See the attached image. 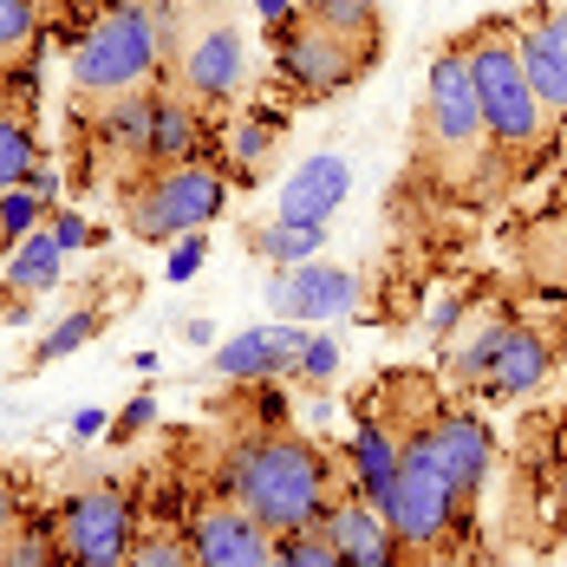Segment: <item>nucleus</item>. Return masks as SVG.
Instances as JSON below:
<instances>
[{"instance_id": "nucleus-1", "label": "nucleus", "mask_w": 567, "mask_h": 567, "mask_svg": "<svg viewBox=\"0 0 567 567\" xmlns=\"http://www.w3.org/2000/svg\"><path fill=\"white\" fill-rule=\"evenodd\" d=\"M228 503L255 515L268 535H300V528H320L333 509V470L327 451L293 437V431H261L248 444L228 451V476H223Z\"/></svg>"}, {"instance_id": "nucleus-2", "label": "nucleus", "mask_w": 567, "mask_h": 567, "mask_svg": "<svg viewBox=\"0 0 567 567\" xmlns=\"http://www.w3.org/2000/svg\"><path fill=\"white\" fill-rule=\"evenodd\" d=\"M171 59V7H112L72 40V92L79 99H124L144 92Z\"/></svg>"}, {"instance_id": "nucleus-3", "label": "nucleus", "mask_w": 567, "mask_h": 567, "mask_svg": "<svg viewBox=\"0 0 567 567\" xmlns=\"http://www.w3.org/2000/svg\"><path fill=\"white\" fill-rule=\"evenodd\" d=\"M463 59H470V79H476V99H483V131H489V151L496 157H528L555 117L542 112L528 72H522V40H515V20H476L463 33Z\"/></svg>"}, {"instance_id": "nucleus-4", "label": "nucleus", "mask_w": 567, "mask_h": 567, "mask_svg": "<svg viewBox=\"0 0 567 567\" xmlns=\"http://www.w3.org/2000/svg\"><path fill=\"white\" fill-rule=\"evenodd\" d=\"M228 209V176L196 157V164H151L144 176L124 183V228L137 241H176L196 235Z\"/></svg>"}, {"instance_id": "nucleus-5", "label": "nucleus", "mask_w": 567, "mask_h": 567, "mask_svg": "<svg viewBox=\"0 0 567 567\" xmlns=\"http://www.w3.org/2000/svg\"><path fill=\"white\" fill-rule=\"evenodd\" d=\"M379 509H385V522H392V535L404 542V555H437V548L456 535L463 503H456L451 476L437 470V456H431V444H424V431L404 437V451H398V476H392V489H385Z\"/></svg>"}, {"instance_id": "nucleus-6", "label": "nucleus", "mask_w": 567, "mask_h": 567, "mask_svg": "<svg viewBox=\"0 0 567 567\" xmlns=\"http://www.w3.org/2000/svg\"><path fill=\"white\" fill-rule=\"evenodd\" d=\"M424 144L451 171H470V164L496 157L489 151V131H483V99H476L463 40H444L431 53V72H424Z\"/></svg>"}, {"instance_id": "nucleus-7", "label": "nucleus", "mask_w": 567, "mask_h": 567, "mask_svg": "<svg viewBox=\"0 0 567 567\" xmlns=\"http://www.w3.org/2000/svg\"><path fill=\"white\" fill-rule=\"evenodd\" d=\"M372 59H379V40H352V33H333V27L300 20V13L275 27V72L300 99H340L352 79L372 72Z\"/></svg>"}, {"instance_id": "nucleus-8", "label": "nucleus", "mask_w": 567, "mask_h": 567, "mask_svg": "<svg viewBox=\"0 0 567 567\" xmlns=\"http://www.w3.org/2000/svg\"><path fill=\"white\" fill-rule=\"evenodd\" d=\"M53 535H59L65 567H124L131 542H137V522H131V503L117 489H79L59 509Z\"/></svg>"}, {"instance_id": "nucleus-9", "label": "nucleus", "mask_w": 567, "mask_h": 567, "mask_svg": "<svg viewBox=\"0 0 567 567\" xmlns=\"http://www.w3.org/2000/svg\"><path fill=\"white\" fill-rule=\"evenodd\" d=\"M248 79V47L235 20H203L183 47H176V92L196 105H228Z\"/></svg>"}, {"instance_id": "nucleus-10", "label": "nucleus", "mask_w": 567, "mask_h": 567, "mask_svg": "<svg viewBox=\"0 0 567 567\" xmlns=\"http://www.w3.org/2000/svg\"><path fill=\"white\" fill-rule=\"evenodd\" d=\"M268 307L293 320V327H327V320H346L359 307V275L352 268H333V261H293V268H275L268 275Z\"/></svg>"}, {"instance_id": "nucleus-11", "label": "nucleus", "mask_w": 567, "mask_h": 567, "mask_svg": "<svg viewBox=\"0 0 567 567\" xmlns=\"http://www.w3.org/2000/svg\"><path fill=\"white\" fill-rule=\"evenodd\" d=\"M424 444H431V456H437V470L451 476L456 503L470 509V503L483 496L489 470H496V437H489L483 411H470V404H451V411H437V417L424 424Z\"/></svg>"}, {"instance_id": "nucleus-12", "label": "nucleus", "mask_w": 567, "mask_h": 567, "mask_svg": "<svg viewBox=\"0 0 567 567\" xmlns=\"http://www.w3.org/2000/svg\"><path fill=\"white\" fill-rule=\"evenodd\" d=\"M189 555L196 567H275V535L241 509V503H203L189 515Z\"/></svg>"}, {"instance_id": "nucleus-13", "label": "nucleus", "mask_w": 567, "mask_h": 567, "mask_svg": "<svg viewBox=\"0 0 567 567\" xmlns=\"http://www.w3.org/2000/svg\"><path fill=\"white\" fill-rule=\"evenodd\" d=\"M515 40H522V72H528L542 112L567 124V0L535 7L528 20H515Z\"/></svg>"}, {"instance_id": "nucleus-14", "label": "nucleus", "mask_w": 567, "mask_h": 567, "mask_svg": "<svg viewBox=\"0 0 567 567\" xmlns=\"http://www.w3.org/2000/svg\"><path fill=\"white\" fill-rule=\"evenodd\" d=\"M307 327H293V320H268V327H248V333H235V340L216 346V372L235 379V385H268V379H281L300 365V352H307Z\"/></svg>"}, {"instance_id": "nucleus-15", "label": "nucleus", "mask_w": 567, "mask_h": 567, "mask_svg": "<svg viewBox=\"0 0 567 567\" xmlns=\"http://www.w3.org/2000/svg\"><path fill=\"white\" fill-rule=\"evenodd\" d=\"M151 117H157V92H124V99H99V124H92V151L112 164L117 183L151 171Z\"/></svg>"}, {"instance_id": "nucleus-16", "label": "nucleus", "mask_w": 567, "mask_h": 567, "mask_svg": "<svg viewBox=\"0 0 567 567\" xmlns=\"http://www.w3.org/2000/svg\"><path fill=\"white\" fill-rule=\"evenodd\" d=\"M320 528H327V542L340 548L346 567H411V555H404V542L392 535L385 509L365 503L359 489H352V496H333V509H327Z\"/></svg>"}, {"instance_id": "nucleus-17", "label": "nucleus", "mask_w": 567, "mask_h": 567, "mask_svg": "<svg viewBox=\"0 0 567 567\" xmlns=\"http://www.w3.org/2000/svg\"><path fill=\"white\" fill-rule=\"evenodd\" d=\"M346 196H352V164H346L340 151H313L300 171L281 183V203H275V216L281 223H333V209H346Z\"/></svg>"}, {"instance_id": "nucleus-18", "label": "nucleus", "mask_w": 567, "mask_h": 567, "mask_svg": "<svg viewBox=\"0 0 567 567\" xmlns=\"http://www.w3.org/2000/svg\"><path fill=\"white\" fill-rule=\"evenodd\" d=\"M548 372H555L548 340H542L535 327L509 320V333H503V346H496V359H489V372H483V385H476V392L496 398V404H509V398H535L542 385H548Z\"/></svg>"}, {"instance_id": "nucleus-19", "label": "nucleus", "mask_w": 567, "mask_h": 567, "mask_svg": "<svg viewBox=\"0 0 567 567\" xmlns=\"http://www.w3.org/2000/svg\"><path fill=\"white\" fill-rule=\"evenodd\" d=\"M398 451H404V437L398 431H385L372 411L359 417V431H352V489L365 496V503H385V489H392L398 476Z\"/></svg>"}, {"instance_id": "nucleus-20", "label": "nucleus", "mask_w": 567, "mask_h": 567, "mask_svg": "<svg viewBox=\"0 0 567 567\" xmlns=\"http://www.w3.org/2000/svg\"><path fill=\"white\" fill-rule=\"evenodd\" d=\"M203 157V105L183 92H157L151 117V164H196Z\"/></svg>"}, {"instance_id": "nucleus-21", "label": "nucleus", "mask_w": 567, "mask_h": 567, "mask_svg": "<svg viewBox=\"0 0 567 567\" xmlns=\"http://www.w3.org/2000/svg\"><path fill=\"white\" fill-rule=\"evenodd\" d=\"M59 275H65V248H59V235L47 223L33 228L27 241H13L7 248V293H20V300H40L47 287H59Z\"/></svg>"}, {"instance_id": "nucleus-22", "label": "nucleus", "mask_w": 567, "mask_h": 567, "mask_svg": "<svg viewBox=\"0 0 567 567\" xmlns=\"http://www.w3.org/2000/svg\"><path fill=\"white\" fill-rule=\"evenodd\" d=\"M248 248L261 255V261H275V268H293V261H313L320 248H327V228L320 223H261L248 228Z\"/></svg>"}, {"instance_id": "nucleus-23", "label": "nucleus", "mask_w": 567, "mask_h": 567, "mask_svg": "<svg viewBox=\"0 0 567 567\" xmlns=\"http://www.w3.org/2000/svg\"><path fill=\"white\" fill-rule=\"evenodd\" d=\"M300 20H320L352 40H379V0H300Z\"/></svg>"}, {"instance_id": "nucleus-24", "label": "nucleus", "mask_w": 567, "mask_h": 567, "mask_svg": "<svg viewBox=\"0 0 567 567\" xmlns=\"http://www.w3.org/2000/svg\"><path fill=\"white\" fill-rule=\"evenodd\" d=\"M40 157H47V151H40V137L27 131V117L0 112V189H20Z\"/></svg>"}, {"instance_id": "nucleus-25", "label": "nucleus", "mask_w": 567, "mask_h": 567, "mask_svg": "<svg viewBox=\"0 0 567 567\" xmlns=\"http://www.w3.org/2000/svg\"><path fill=\"white\" fill-rule=\"evenodd\" d=\"M0 567H65L59 535L53 528H40V522H20V528L0 542Z\"/></svg>"}, {"instance_id": "nucleus-26", "label": "nucleus", "mask_w": 567, "mask_h": 567, "mask_svg": "<svg viewBox=\"0 0 567 567\" xmlns=\"http://www.w3.org/2000/svg\"><path fill=\"white\" fill-rule=\"evenodd\" d=\"M275 131H281V112H261V124H255V112H248L241 124H235V131H228V157L241 164V176H248V183L261 176V157H268Z\"/></svg>"}, {"instance_id": "nucleus-27", "label": "nucleus", "mask_w": 567, "mask_h": 567, "mask_svg": "<svg viewBox=\"0 0 567 567\" xmlns=\"http://www.w3.org/2000/svg\"><path fill=\"white\" fill-rule=\"evenodd\" d=\"M40 40V0H0V65H20Z\"/></svg>"}, {"instance_id": "nucleus-28", "label": "nucleus", "mask_w": 567, "mask_h": 567, "mask_svg": "<svg viewBox=\"0 0 567 567\" xmlns=\"http://www.w3.org/2000/svg\"><path fill=\"white\" fill-rule=\"evenodd\" d=\"M503 333H509V320H483V327H476V333L451 352V372L463 379V385H483V372H489V359H496Z\"/></svg>"}, {"instance_id": "nucleus-29", "label": "nucleus", "mask_w": 567, "mask_h": 567, "mask_svg": "<svg viewBox=\"0 0 567 567\" xmlns=\"http://www.w3.org/2000/svg\"><path fill=\"white\" fill-rule=\"evenodd\" d=\"M99 333H105V313H99V307H72L53 333L40 340V352H33V359H40V365H47V359H65V352H79L85 340H99Z\"/></svg>"}, {"instance_id": "nucleus-30", "label": "nucleus", "mask_w": 567, "mask_h": 567, "mask_svg": "<svg viewBox=\"0 0 567 567\" xmlns=\"http://www.w3.org/2000/svg\"><path fill=\"white\" fill-rule=\"evenodd\" d=\"M275 567H346V561L327 542V528H300V535H275Z\"/></svg>"}, {"instance_id": "nucleus-31", "label": "nucleus", "mask_w": 567, "mask_h": 567, "mask_svg": "<svg viewBox=\"0 0 567 567\" xmlns=\"http://www.w3.org/2000/svg\"><path fill=\"white\" fill-rule=\"evenodd\" d=\"M40 223H47V196H33V189H0V248L27 241Z\"/></svg>"}, {"instance_id": "nucleus-32", "label": "nucleus", "mask_w": 567, "mask_h": 567, "mask_svg": "<svg viewBox=\"0 0 567 567\" xmlns=\"http://www.w3.org/2000/svg\"><path fill=\"white\" fill-rule=\"evenodd\" d=\"M124 567H196V555H189L183 535H164V528H157V535H137V542H131V561Z\"/></svg>"}, {"instance_id": "nucleus-33", "label": "nucleus", "mask_w": 567, "mask_h": 567, "mask_svg": "<svg viewBox=\"0 0 567 567\" xmlns=\"http://www.w3.org/2000/svg\"><path fill=\"white\" fill-rule=\"evenodd\" d=\"M293 379H307V385H333V379H340V340H333V333H313L307 352H300V365H293Z\"/></svg>"}, {"instance_id": "nucleus-34", "label": "nucleus", "mask_w": 567, "mask_h": 567, "mask_svg": "<svg viewBox=\"0 0 567 567\" xmlns=\"http://www.w3.org/2000/svg\"><path fill=\"white\" fill-rule=\"evenodd\" d=\"M203 261H209V235L196 228V235H176L171 241V268H164V275H171V281H196Z\"/></svg>"}, {"instance_id": "nucleus-35", "label": "nucleus", "mask_w": 567, "mask_h": 567, "mask_svg": "<svg viewBox=\"0 0 567 567\" xmlns=\"http://www.w3.org/2000/svg\"><path fill=\"white\" fill-rule=\"evenodd\" d=\"M151 424H157V398L137 392L124 404V417H117V437H137V431H151Z\"/></svg>"}, {"instance_id": "nucleus-36", "label": "nucleus", "mask_w": 567, "mask_h": 567, "mask_svg": "<svg viewBox=\"0 0 567 567\" xmlns=\"http://www.w3.org/2000/svg\"><path fill=\"white\" fill-rule=\"evenodd\" d=\"M47 228L59 235V248H65V255L92 241V228H85V216H79V209H53V223H47Z\"/></svg>"}, {"instance_id": "nucleus-37", "label": "nucleus", "mask_w": 567, "mask_h": 567, "mask_svg": "<svg viewBox=\"0 0 567 567\" xmlns=\"http://www.w3.org/2000/svg\"><path fill=\"white\" fill-rule=\"evenodd\" d=\"M255 417H261V431H281L287 424V398L275 392V385H261V392H255Z\"/></svg>"}, {"instance_id": "nucleus-38", "label": "nucleus", "mask_w": 567, "mask_h": 567, "mask_svg": "<svg viewBox=\"0 0 567 567\" xmlns=\"http://www.w3.org/2000/svg\"><path fill=\"white\" fill-rule=\"evenodd\" d=\"M20 189H33V196H47V203H53V196H59V171L47 164V157H40V164L27 171V183H20Z\"/></svg>"}, {"instance_id": "nucleus-39", "label": "nucleus", "mask_w": 567, "mask_h": 567, "mask_svg": "<svg viewBox=\"0 0 567 567\" xmlns=\"http://www.w3.org/2000/svg\"><path fill=\"white\" fill-rule=\"evenodd\" d=\"M20 528V496H13V483H7V470H0V542Z\"/></svg>"}, {"instance_id": "nucleus-40", "label": "nucleus", "mask_w": 567, "mask_h": 567, "mask_svg": "<svg viewBox=\"0 0 567 567\" xmlns=\"http://www.w3.org/2000/svg\"><path fill=\"white\" fill-rule=\"evenodd\" d=\"M293 13H300V0H255V20L261 27H287Z\"/></svg>"}, {"instance_id": "nucleus-41", "label": "nucleus", "mask_w": 567, "mask_h": 567, "mask_svg": "<svg viewBox=\"0 0 567 567\" xmlns=\"http://www.w3.org/2000/svg\"><path fill=\"white\" fill-rule=\"evenodd\" d=\"M456 313H463V300H437V307H431V320H424V327H431V340H444V333H451Z\"/></svg>"}, {"instance_id": "nucleus-42", "label": "nucleus", "mask_w": 567, "mask_h": 567, "mask_svg": "<svg viewBox=\"0 0 567 567\" xmlns=\"http://www.w3.org/2000/svg\"><path fill=\"white\" fill-rule=\"evenodd\" d=\"M99 431H105V411H99V404L72 411V437H99Z\"/></svg>"}, {"instance_id": "nucleus-43", "label": "nucleus", "mask_w": 567, "mask_h": 567, "mask_svg": "<svg viewBox=\"0 0 567 567\" xmlns=\"http://www.w3.org/2000/svg\"><path fill=\"white\" fill-rule=\"evenodd\" d=\"M555 522L567 528V451H561V463H555Z\"/></svg>"}, {"instance_id": "nucleus-44", "label": "nucleus", "mask_w": 567, "mask_h": 567, "mask_svg": "<svg viewBox=\"0 0 567 567\" xmlns=\"http://www.w3.org/2000/svg\"><path fill=\"white\" fill-rule=\"evenodd\" d=\"M183 340H189V346H209V340H216V327H209V320H189V327H183Z\"/></svg>"}, {"instance_id": "nucleus-45", "label": "nucleus", "mask_w": 567, "mask_h": 567, "mask_svg": "<svg viewBox=\"0 0 567 567\" xmlns=\"http://www.w3.org/2000/svg\"><path fill=\"white\" fill-rule=\"evenodd\" d=\"M112 7H137V0H105V13H112Z\"/></svg>"}, {"instance_id": "nucleus-46", "label": "nucleus", "mask_w": 567, "mask_h": 567, "mask_svg": "<svg viewBox=\"0 0 567 567\" xmlns=\"http://www.w3.org/2000/svg\"><path fill=\"white\" fill-rule=\"evenodd\" d=\"M555 209H561V223H567V189H561V203H555Z\"/></svg>"}]
</instances>
